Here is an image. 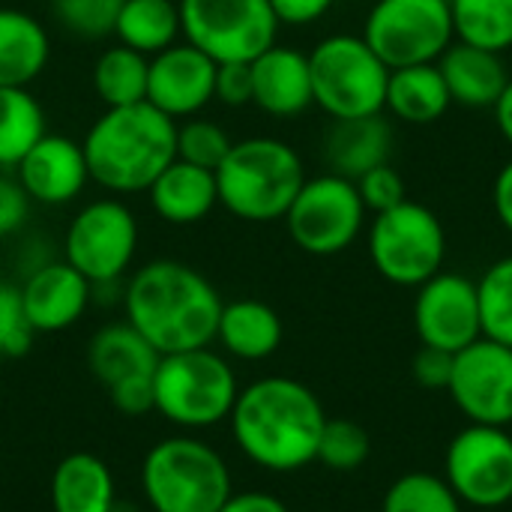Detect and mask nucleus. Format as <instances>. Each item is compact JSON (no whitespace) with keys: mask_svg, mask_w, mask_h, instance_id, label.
Wrapping results in <instances>:
<instances>
[{"mask_svg":"<svg viewBox=\"0 0 512 512\" xmlns=\"http://www.w3.org/2000/svg\"><path fill=\"white\" fill-rule=\"evenodd\" d=\"M228 423L234 444L252 465L270 474H294L318 459L327 414L306 384L267 375L240 387Z\"/></svg>","mask_w":512,"mask_h":512,"instance_id":"obj_1","label":"nucleus"},{"mask_svg":"<svg viewBox=\"0 0 512 512\" xmlns=\"http://www.w3.org/2000/svg\"><path fill=\"white\" fill-rule=\"evenodd\" d=\"M222 297L195 267L159 258L132 273L123 291L126 321L165 357L216 342Z\"/></svg>","mask_w":512,"mask_h":512,"instance_id":"obj_2","label":"nucleus"},{"mask_svg":"<svg viewBox=\"0 0 512 512\" xmlns=\"http://www.w3.org/2000/svg\"><path fill=\"white\" fill-rule=\"evenodd\" d=\"M81 147L96 186L117 198L138 195L177 159V120L150 102L105 108Z\"/></svg>","mask_w":512,"mask_h":512,"instance_id":"obj_3","label":"nucleus"},{"mask_svg":"<svg viewBox=\"0 0 512 512\" xmlns=\"http://www.w3.org/2000/svg\"><path fill=\"white\" fill-rule=\"evenodd\" d=\"M219 204L240 222H279L306 183L300 153L270 135L234 141L225 162L213 171Z\"/></svg>","mask_w":512,"mask_h":512,"instance_id":"obj_4","label":"nucleus"},{"mask_svg":"<svg viewBox=\"0 0 512 512\" xmlns=\"http://www.w3.org/2000/svg\"><path fill=\"white\" fill-rule=\"evenodd\" d=\"M141 489L153 512H219L234 483L225 456L213 444L195 435H174L147 450Z\"/></svg>","mask_w":512,"mask_h":512,"instance_id":"obj_5","label":"nucleus"},{"mask_svg":"<svg viewBox=\"0 0 512 512\" xmlns=\"http://www.w3.org/2000/svg\"><path fill=\"white\" fill-rule=\"evenodd\" d=\"M237 393V375L213 345L165 354L153 375V411L183 432L225 423Z\"/></svg>","mask_w":512,"mask_h":512,"instance_id":"obj_6","label":"nucleus"},{"mask_svg":"<svg viewBox=\"0 0 512 512\" xmlns=\"http://www.w3.org/2000/svg\"><path fill=\"white\" fill-rule=\"evenodd\" d=\"M312 99L330 120L384 114L390 66L360 33H330L309 51Z\"/></svg>","mask_w":512,"mask_h":512,"instance_id":"obj_7","label":"nucleus"},{"mask_svg":"<svg viewBox=\"0 0 512 512\" xmlns=\"http://www.w3.org/2000/svg\"><path fill=\"white\" fill-rule=\"evenodd\" d=\"M369 258L390 285L420 288L441 273L447 261V231L441 216L408 198L375 213L369 225Z\"/></svg>","mask_w":512,"mask_h":512,"instance_id":"obj_8","label":"nucleus"},{"mask_svg":"<svg viewBox=\"0 0 512 512\" xmlns=\"http://www.w3.org/2000/svg\"><path fill=\"white\" fill-rule=\"evenodd\" d=\"M366 213L357 183L324 171L318 177H306L282 222L297 249L315 258H330L360 240Z\"/></svg>","mask_w":512,"mask_h":512,"instance_id":"obj_9","label":"nucleus"},{"mask_svg":"<svg viewBox=\"0 0 512 512\" xmlns=\"http://www.w3.org/2000/svg\"><path fill=\"white\" fill-rule=\"evenodd\" d=\"M189 45L216 63H252L276 45L279 18L270 0H177Z\"/></svg>","mask_w":512,"mask_h":512,"instance_id":"obj_10","label":"nucleus"},{"mask_svg":"<svg viewBox=\"0 0 512 512\" xmlns=\"http://www.w3.org/2000/svg\"><path fill=\"white\" fill-rule=\"evenodd\" d=\"M360 36L390 69L438 63L456 42L450 0H375Z\"/></svg>","mask_w":512,"mask_h":512,"instance_id":"obj_11","label":"nucleus"},{"mask_svg":"<svg viewBox=\"0 0 512 512\" xmlns=\"http://www.w3.org/2000/svg\"><path fill=\"white\" fill-rule=\"evenodd\" d=\"M138 252V219L117 198L105 195L84 204L63 237V261H69L93 288L114 285L132 267Z\"/></svg>","mask_w":512,"mask_h":512,"instance_id":"obj_12","label":"nucleus"},{"mask_svg":"<svg viewBox=\"0 0 512 512\" xmlns=\"http://www.w3.org/2000/svg\"><path fill=\"white\" fill-rule=\"evenodd\" d=\"M441 477L471 510H501L512 504L510 429L483 423L459 429L447 444Z\"/></svg>","mask_w":512,"mask_h":512,"instance_id":"obj_13","label":"nucleus"},{"mask_svg":"<svg viewBox=\"0 0 512 512\" xmlns=\"http://www.w3.org/2000/svg\"><path fill=\"white\" fill-rule=\"evenodd\" d=\"M162 354L123 318L93 333L87 369L105 387L111 405L126 417L153 411V375Z\"/></svg>","mask_w":512,"mask_h":512,"instance_id":"obj_14","label":"nucleus"},{"mask_svg":"<svg viewBox=\"0 0 512 512\" xmlns=\"http://www.w3.org/2000/svg\"><path fill=\"white\" fill-rule=\"evenodd\" d=\"M450 399L468 417V423L512 426V348L480 336L459 354H453V372L447 384Z\"/></svg>","mask_w":512,"mask_h":512,"instance_id":"obj_15","label":"nucleus"},{"mask_svg":"<svg viewBox=\"0 0 512 512\" xmlns=\"http://www.w3.org/2000/svg\"><path fill=\"white\" fill-rule=\"evenodd\" d=\"M414 330L420 345L459 354L483 336L477 282L441 270L417 288L414 297Z\"/></svg>","mask_w":512,"mask_h":512,"instance_id":"obj_16","label":"nucleus"},{"mask_svg":"<svg viewBox=\"0 0 512 512\" xmlns=\"http://www.w3.org/2000/svg\"><path fill=\"white\" fill-rule=\"evenodd\" d=\"M216 60L189 42H177L150 57L147 102L171 120L198 117L216 99Z\"/></svg>","mask_w":512,"mask_h":512,"instance_id":"obj_17","label":"nucleus"},{"mask_svg":"<svg viewBox=\"0 0 512 512\" xmlns=\"http://www.w3.org/2000/svg\"><path fill=\"white\" fill-rule=\"evenodd\" d=\"M15 177L30 201L60 207L75 201L90 183L81 141L45 132L15 165Z\"/></svg>","mask_w":512,"mask_h":512,"instance_id":"obj_18","label":"nucleus"},{"mask_svg":"<svg viewBox=\"0 0 512 512\" xmlns=\"http://www.w3.org/2000/svg\"><path fill=\"white\" fill-rule=\"evenodd\" d=\"M90 294L93 285L69 261H45L21 285L24 318L33 333L69 330L87 312Z\"/></svg>","mask_w":512,"mask_h":512,"instance_id":"obj_19","label":"nucleus"},{"mask_svg":"<svg viewBox=\"0 0 512 512\" xmlns=\"http://www.w3.org/2000/svg\"><path fill=\"white\" fill-rule=\"evenodd\" d=\"M249 66H252V105H258L264 114L288 120V117H300L315 105L309 54L276 42L273 48L258 54Z\"/></svg>","mask_w":512,"mask_h":512,"instance_id":"obj_20","label":"nucleus"},{"mask_svg":"<svg viewBox=\"0 0 512 512\" xmlns=\"http://www.w3.org/2000/svg\"><path fill=\"white\" fill-rule=\"evenodd\" d=\"M438 69L444 75L453 105L462 108H492L510 84V72L501 54L459 39L441 54Z\"/></svg>","mask_w":512,"mask_h":512,"instance_id":"obj_21","label":"nucleus"},{"mask_svg":"<svg viewBox=\"0 0 512 512\" xmlns=\"http://www.w3.org/2000/svg\"><path fill=\"white\" fill-rule=\"evenodd\" d=\"M390 156H393V126L384 114L333 120V126L324 135L327 168L348 180H357L375 165L390 162Z\"/></svg>","mask_w":512,"mask_h":512,"instance_id":"obj_22","label":"nucleus"},{"mask_svg":"<svg viewBox=\"0 0 512 512\" xmlns=\"http://www.w3.org/2000/svg\"><path fill=\"white\" fill-rule=\"evenodd\" d=\"M153 213L168 225H195L204 222L216 204V174L192 162L174 159L147 189Z\"/></svg>","mask_w":512,"mask_h":512,"instance_id":"obj_23","label":"nucleus"},{"mask_svg":"<svg viewBox=\"0 0 512 512\" xmlns=\"http://www.w3.org/2000/svg\"><path fill=\"white\" fill-rule=\"evenodd\" d=\"M282 336H285L282 318L264 300L243 297V300H231L222 306L216 342L222 345L228 357L246 360V363L267 360L279 351Z\"/></svg>","mask_w":512,"mask_h":512,"instance_id":"obj_24","label":"nucleus"},{"mask_svg":"<svg viewBox=\"0 0 512 512\" xmlns=\"http://www.w3.org/2000/svg\"><path fill=\"white\" fill-rule=\"evenodd\" d=\"M48 498L54 512H114V474L93 453H69L51 474Z\"/></svg>","mask_w":512,"mask_h":512,"instance_id":"obj_25","label":"nucleus"},{"mask_svg":"<svg viewBox=\"0 0 512 512\" xmlns=\"http://www.w3.org/2000/svg\"><path fill=\"white\" fill-rule=\"evenodd\" d=\"M51 39L39 18L0 6V87H30L48 66Z\"/></svg>","mask_w":512,"mask_h":512,"instance_id":"obj_26","label":"nucleus"},{"mask_svg":"<svg viewBox=\"0 0 512 512\" xmlns=\"http://www.w3.org/2000/svg\"><path fill=\"white\" fill-rule=\"evenodd\" d=\"M450 105L453 99H450V90L444 84L438 63L390 69L384 111H390L396 120L411 123V126H429L441 120L450 111Z\"/></svg>","mask_w":512,"mask_h":512,"instance_id":"obj_27","label":"nucleus"},{"mask_svg":"<svg viewBox=\"0 0 512 512\" xmlns=\"http://www.w3.org/2000/svg\"><path fill=\"white\" fill-rule=\"evenodd\" d=\"M114 36L120 45L153 57L183 36L180 3L177 0H123L114 24Z\"/></svg>","mask_w":512,"mask_h":512,"instance_id":"obj_28","label":"nucleus"},{"mask_svg":"<svg viewBox=\"0 0 512 512\" xmlns=\"http://www.w3.org/2000/svg\"><path fill=\"white\" fill-rule=\"evenodd\" d=\"M147 75L150 57L117 42L105 48L93 63V90L108 108L147 102Z\"/></svg>","mask_w":512,"mask_h":512,"instance_id":"obj_29","label":"nucleus"},{"mask_svg":"<svg viewBox=\"0 0 512 512\" xmlns=\"http://www.w3.org/2000/svg\"><path fill=\"white\" fill-rule=\"evenodd\" d=\"M45 132L39 99L27 87H0V168H15Z\"/></svg>","mask_w":512,"mask_h":512,"instance_id":"obj_30","label":"nucleus"},{"mask_svg":"<svg viewBox=\"0 0 512 512\" xmlns=\"http://www.w3.org/2000/svg\"><path fill=\"white\" fill-rule=\"evenodd\" d=\"M459 42L504 54L512 48V0H450Z\"/></svg>","mask_w":512,"mask_h":512,"instance_id":"obj_31","label":"nucleus"},{"mask_svg":"<svg viewBox=\"0 0 512 512\" xmlns=\"http://www.w3.org/2000/svg\"><path fill=\"white\" fill-rule=\"evenodd\" d=\"M381 512H465V504L441 474L408 471L387 486Z\"/></svg>","mask_w":512,"mask_h":512,"instance_id":"obj_32","label":"nucleus"},{"mask_svg":"<svg viewBox=\"0 0 512 512\" xmlns=\"http://www.w3.org/2000/svg\"><path fill=\"white\" fill-rule=\"evenodd\" d=\"M483 336L512 348V255L495 261L477 279Z\"/></svg>","mask_w":512,"mask_h":512,"instance_id":"obj_33","label":"nucleus"},{"mask_svg":"<svg viewBox=\"0 0 512 512\" xmlns=\"http://www.w3.org/2000/svg\"><path fill=\"white\" fill-rule=\"evenodd\" d=\"M369 456H372V438L360 423L327 417L315 462H321L324 468H330L336 474H351V471L363 468Z\"/></svg>","mask_w":512,"mask_h":512,"instance_id":"obj_34","label":"nucleus"},{"mask_svg":"<svg viewBox=\"0 0 512 512\" xmlns=\"http://www.w3.org/2000/svg\"><path fill=\"white\" fill-rule=\"evenodd\" d=\"M231 144L234 141L228 138V132L213 120L189 117L177 123V159L192 162L198 168L216 171L225 162Z\"/></svg>","mask_w":512,"mask_h":512,"instance_id":"obj_35","label":"nucleus"},{"mask_svg":"<svg viewBox=\"0 0 512 512\" xmlns=\"http://www.w3.org/2000/svg\"><path fill=\"white\" fill-rule=\"evenodd\" d=\"M123 0H51L57 24L78 39H105L114 33Z\"/></svg>","mask_w":512,"mask_h":512,"instance_id":"obj_36","label":"nucleus"},{"mask_svg":"<svg viewBox=\"0 0 512 512\" xmlns=\"http://www.w3.org/2000/svg\"><path fill=\"white\" fill-rule=\"evenodd\" d=\"M33 327L24 318L21 288L0 282V357H24L33 345Z\"/></svg>","mask_w":512,"mask_h":512,"instance_id":"obj_37","label":"nucleus"},{"mask_svg":"<svg viewBox=\"0 0 512 512\" xmlns=\"http://www.w3.org/2000/svg\"><path fill=\"white\" fill-rule=\"evenodd\" d=\"M354 183H357V192H360V198H363V204H366V210L372 216L405 201V180L390 162L375 165L372 171H366Z\"/></svg>","mask_w":512,"mask_h":512,"instance_id":"obj_38","label":"nucleus"},{"mask_svg":"<svg viewBox=\"0 0 512 512\" xmlns=\"http://www.w3.org/2000/svg\"><path fill=\"white\" fill-rule=\"evenodd\" d=\"M216 102L231 105V108L252 105V66L249 63L216 66Z\"/></svg>","mask_w":512,"mask_h":512,"instance_id":"obj_39","label":"nucleus"},{"mask_svg":"<svg viewBox=\"0 0 512 512\" xmlns=\"http://www.w3.org/2000/svg\"><path fill=\"white\" fill-rule=\"evenodd\" d=\"M30 198L21 189L18 177L0 174V237H12L15 231L24 228L30 216Z\"/></svg>","mask_w":512,"mask_h":512,"instance_id":"obj_40","label":"nucleus"},{"mask_svg":"<svg viewBox=\"0 0 512 512\" xmlns=\"http://www.w3.org/2000/svg\"><path fill=\"white\" fill-rule=\"evenodd\" d=\"M453 372V354L438 351V348H420L411 360V375L420 387L426 390H447Z\"/></svg>","mask_w":512,"mask_h":512,"instance_id":"obj_41","label":"nucleus"},{"mask_svg":"<svg viewBox=\"0 0 512 512\" xmlns=\"http://www.w3.org/2000/svg\"><path fill=\"white\" fill-rule=\"evenodd\" d=\"M333 3L336 0H270L279 24H288V27H309L321 21L333 9Z\"/></svg>","mask_w":512,"mask_h":512,"instance_id":"obj_42","label":"nucleus"},{"mask_svg":"<svg viewBox=\"0 0 512 512\" xmlns=\"http://www.w3.org/2000/svg\"><path fill=\"white\" fill-rule=\"evenodd\" d=\"M219 512H291L288 504L270 492L261 489H246V492H231V498L222 504Z\"/></svg>","mask_w":512,"mask_h":512,"instance_id":"obj_43","label":"nucleus"},{"mask_svg":"<svg viewBox=\"0 0 512 512\" xmlns=\"http://www.w3.org/2000/svg\"><path fill=\"white\" fill-rule=\"evenodd\" d=\"M492 207H495L498 222L512 237V159L498 171V177L492 183Z\"/></svg>","mask_w":512,"mask_h":512,"instance_id":"obj_44","label":"nucleus"},{"mask_svg":"<svg viewBox=\"0 0 512 512\" xmlns=\"http://www.w3.org/2000/svg\"><path fill=\"white\" fill-rule=\"evenodd\" d=\"M492 111H495V123H498V132L504 135V141L512 147V78L510 84L504 87V93H501V99L492 105Z\"/></svg>","mask_w":512,"mask_h":512,"instance_id":"obj_45","label":"nucleus"}]
</instances>
